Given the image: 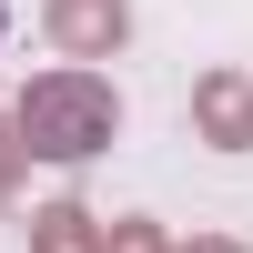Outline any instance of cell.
Here are the masks:
<instances>
[{
	"label": "cell",
	"mask_w": 253,
	"mask_h": 253,
	"mask_svg": "<svg viewBox=\"0 0 253 253\" xmlns=\"http://www.w3.org/2000/svg\"><path fill=\"white\" fill-rule=\"evenodd\" d=\"M41 223V253H91V213L81 203H51V213H31Z\"/></svg>",
	"instance_id": "277c9868"
},
{
	"label": "cell",
	"mask_w": 253,
	"mask_h": 253,
	"mask_svg": "<svg viewBox=\"0 0 253 253\" xmlns=\"http://www.w3.org/2000/svg\"><path fill=\"white\" fill-rule=\"evenodd\" d=\"M122 253H152V233H142V223H132V233H122Z\"/></svg>",
	"instance_id": "5b68a950"
},
{
	"label": "cell",
	"mask_w": 253,
	"mask_h": 253,
	"mask_svg": "<svg viewBox=\"0 0 253 253\" xmlns=\"http://www.w3.org/2000/svg\"><path fill=\"white\" fill-rule=\"evenodd\" d=\"M51 41L81 51V61H101V51L132 41V10H122V0H51Z\"/></svg>",
	"instance_id": "7a4b0ae2"
},
{
	"label": "cell",
	"mask_w": 253,
	"mask_h": 253,
	"mask_svg": "<svg viewBox=\"0 0 253 253\" xmlns=\"http://www.w3.org/2000/svg\"><path fill=\"white\" fill-rule=\"evenodd\" d=\"M193 253H233V243H193Z\"/></svg>",
	"instance_id": "52a82bcc"
},
{
	"label": "cell",
	"mask_w": 253,
	"mask_h": 253,
	"mask_svg": "<svg viewBox=\"0 0 253 253\" xmlns=\"http://www.w3.org/2000/svg\"><path fill=\"white\" fill-rule=\"evenodd\" d=\"M20 152H41V162H91L101 142L122 132V91L101 71H41L31 91H20Z\"/></svg>",
	"instance_id": "6da1fadb"
},
{
	"label": "cell",
	"mask_w": 253,
	"mask_h": 253,
	"mask_svg": "<svg viewBox=\"0 0 253 253\" xmlns=\"http://www.w3.org/2000/svg\"><path fill=\"white\" fill-rule=\"evenodd\" d=\"M193 122H203V142L243 152V142H253V81H243V71H213V81L193 91Z\"/></svg>",
	"instance_id": "3957f363"
},
{
	"label": "cell",
	"mask_w": 253,
	"mask_h": 253,
	"mask_svg": "<svg viewBox=\"0 0 253 253\" xmlns=\"http://www.w3.org/2000/svg\"><path fill=\"white\" fill-rule=\"evenodd\" d=\"M0 182H10V142H0Z\"/></svg>",
	"instance_id": "8992f818"
}]
</instances>
